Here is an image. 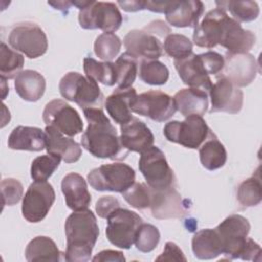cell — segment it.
Here are the masks:
<instances>
[{
    "label": "cell",
    "mask_w": 262,
    "mask_h": 262,
    "mask_svg": "<svg viewBox=\"0 0 262 262\" xmlns=\"http://www.w3.org/2000/svg\"><path fill=\"white\" fill-rule=\"evenodd\" d=\"M192 40L199 47L210 49L221 45L228 53L236 54L248 53L256 43V36L253 32L243 29L226 11L215 8L207 12L194 28Z\"/></svg>",
    "instance_id": "cell-1"
},
{
    "label": "cell",
    "mask_w": 262,
    "mask_h": 262,
    "mask_svg": "<svg viewBox=\"0 0 262 262\" xmlns=\"http://www.w3.org/2000/svg\"><path fill=\"white\" fill-rule=\"evenodd\" d=\"M88 126L81 137L82 146L99 159L123 160L127 150L121 143L120 136L102 108L83 110Z\"/></svg>",
    "instance_id": "cell-2"
},
{
    "label": "cell",
    "mask_w": 262,
    "mask_h": 262,
    "mask_svg": "<svg viewBox=\"0 0 262 262\" xmlns=\"http://www.w3.org/2000/svg\"><path fill=\"white\" fill-rule=\"evenodd\" d=\"M67 250L63 259L68 262L90 260L92 250L99 235L96 216L91 210L74 211L66 220Z\"/></svg>",
    "instance_id": "cell-3"
},
{
    "label": "cell",
    "mask_w": 262,
    "mask_h": 262,
    "mask_svg": "<svg viewBox=\"0 0 262 262\" xmlns=\"http://www.w3.org/2000/svg\"><path fill=\"white\" fill-rule=\"evenodd\" d=\"M171 34L168 25L157 19L149 23L141 30H131L124 37V46L126 52L137 58L139 61L143 59H158L163 54V43L161 39Z\"/></svg>",
    "instance_id": "cell-4"
},
{
    "label": "cell",
    "mask_w": 262,
    "mask_h": 262,
    "mask_svg": "<svg viewBox=\"0 0 262 262\" xmlns=\"http://www.w3.org/2000/svg\"><path fill=\"white\" fill-rule=\"evenodd\" d=\"M58 88L63 98L76 102L82 110L102 108L104 95L92 78L69 72L60 79Z\"/></svg>",
    "instance_id": "cell-5"
},
{
    "label": "cell",
    "mask_w": 262,
    "mask_h": 262,
    "mask_svg": "<svg viewBox=\"0 0 262 262\" xmlns=\"http://www.w3.org/2000/svg\"><path fill=\"white\" fill-rule=\"evenodd\" d=\"M164 135L170 141L196 149L214 133L201 116L185 117L184 121H170L164 127Z\"/></svg>",
    "instance_id": "cell-6"
},
{
    "label": "cell",
    "mask_w": 262,
    "mask_h": 262,
    "mask_svg": "<svg viewBox=\"0 0 262 262\" xmlns=\"http://www.w3.org/2000/svg\"><path fill=\"white\" fill-rule=\"evenodd\" d=\"M87 180L95 190L122 193L135 182V171L125 163L104 164L91 170Z\"/></svg>",
    "instance_id": "cell-7"
},
{
    "label": "cell",
    "mask_w": 262,
    "mask_h": 262,
    "mask_svg": "<svg viewBox=\"0 0 262 262\" xmlns=\"http://www.w3.org/2000/svg\"><path fill=\"white\" fill-rule=\"evenodd\" d=\"M78 19L83 29H99L104 33H114L121 27L123 16L116 3L90 0L79 10Z\"/></svg>",
    "instance_id": "cell-8"
},
{
    "label": "cell",
    "mask_w": 262,
    "mask_h": 262,
    "mask_svg": "<svg viewBox=\"0 0 262 262\" xmlns=\"http://www.w3.org/2000/svg\"><path fill=\"white\" fill-rule=\"evenodd\" d=\"M105 234L114 246L121 249H130L135 242L138 228L143 223L142 218L135 212L119 207L107 217Z\"/></svg>",
    "instance_id": "cell-9"
},
{
    "label": "cell",
    "mask_w": 262,
    "mask_h": 262,
    "mask_svg": "<svg viewBox=\"0 0 262 262\" xmlns=\"http://www.w3.org/2000/svg\"><path fill=\"white\" fill-rule=\"evenodd\" d=\"M138 168L147 185L154 189H162L175 184V175L170 168L165 154L158 146H150L141 152Z\"/></svg>",
    "instance_id": "cell-10"
},
{
    "label": "cell",
    "mask_w": 262,
    "mask_h": 262,
    "mask_svg": "<svg viewBox=\"0 0 262 262\" xmlns=\"http://www.w3.org/2000/svg\"><path fill=\"white\" fill-rule=\"evenodd\" d=\"M9 45L29 58H37L46 53L48 40L44 31L32 21L16 24L8 36Z\"/></svg>",
    "instance_id": "cell-11"
},
{
    "label": "cell",
    "mask_w": 262,
    "mask_h": 262,
    "mask_svg": "<svg viewBox=\"0 0 262 262\" xmlns=\"http://www.w3.org/2000/svg\"><path fill=\"white\" fill-rule=\"evenodd\" d=\"M55 201L53 186L47 181H35L30 184L21 205L24 218L31 223L42 221Z\"/></svg>",
    "instance_id": "cell-12"
},
{
    "label": "cell",
    "mask_w": 262,
    "mask_h": 262,
    "mask_svg": "<svg viewBox=\"0 0 262 262\" xmlns=\"http://www.w3.org/2000/svg\"><path fill=\"white\" fill-rule=\"evenodd\" d=\"M251 225L247 218L238 214L226 217L216 228L223 248V254L229 259H237L248 239Z\"/></svg>",
    "instance_id": "cell-13"
},
{
    "label": "cell",
    "mask_w": 262,
    "mask_h": 262,
    "mask_svg": "<svg viewBox=\"0 0 262 262\" xmlns=\"http://www.w3.org/2000/svg\"><path fill=\"white\" fill-rule=\"evenodd\" d=\"M131 110L152 121L164 122L174 116L177 107L174 98L169 94L160 90H149L135 97Z\"/></svg>",
    "instance_id": "cell-14"
},
{
    "label": "cell",
    "mask_w": 262,
    "mask_h": 262,
    "mask_svg": "<svg viewBox=\"0 0 262 262\" xmlns=\"http://www.w3.org/2000/svg\"><path fill=\"white\" fill-rule=\"evenodd\" d=\"M46 126H51L68 136H75L83 131V122L79 113L62 99L49 101L42 114Z\"/></svg>",
    "instance_id": "cell-15"
},
{
    "label": "cell",
    "mask_w": 262,
    "mask_h": 262,
    "mask_svg": "<svg viewBox=\"0 0 262 262\" xmlns=\"http://www.w3.org/2000/svg\"><path fill=\"white\" fill-rule=\"evenodd\" d=\"M258 62L250 53H226L224 67L220 75L228 79L236 87H245L251 84L258 74Z\"/></svg>",
    "instance_id": "cell-16"
},
{
    "label": "cell",
    "mask_w": 262,
    "mask_h": 262,
    "mask_svg": "<svg viewBox=\"0 0 262 262\" xmlns=\"http://www.w3.org/2000/svg\"><path fill=\"white\" fill-rule=\"evenodd\" d=\"M209 95L211 98L210 113L237 114L243 107V91L224 77H217V81L209 90Z\"/></svg>",
    "instance_id": "cell-17"
},
{
    "label": "cell",
    "mask_w": 262,
    "mask_h": 262,
    "mask_svg": "<svg viewBox=\"0 0 262 262\" xmlns=\"http://www.w3.org/2000/svg\"><path fill=\"white\" fill-rule=\"evenodd\" d=\"M149 209L152 217L157 219L181 218L186 214L184 201L174 186L162 189L150 188Z\"/></svg>",
    "instance_id": "cell-18"
},
{
    "label": "cell",
    "mask_w": 262,
    "mask_h": 262,
    "mask_svg": "<svg viewBox=\"0 0 262 262\" xmlns=\"http://www.w3.org/2000/svg\"><path fill=\"white\" fill-rule=\"evenodd\" d=\"M174 66L182 82L189 88L210 90L213 83L201 54L191 53L187 57L176 59Z\"/></svg>",
    "instance_id": "cell-19"
},
{
    "label": "cell",
    "mask_w": 262,
    "mask_h": 262,
    "mask_svg": "<svg viewBox=\"0 0 262 262\" xmlns=\"http://www.w3.org/2000/svg\"><path fill=\"white\" fill-rule=\"evenodd\" d=\"M202 1H171L165 12L166 20L176 28H195L204 13Z\"/></svg>",
    "instance_id": "cell-20"
},
{
    "label": "cell",
    "mask_w": 262,
    "mask_h": 262,
    "mask_svg": "<svg viewBox=\"0 0 262 262\" xmlns=\"http://www.w3.org/2000/svg\"><path fill=\"white\" fill-rule=\"evenodd\" d=\"M120 139L127 150L141 154L152 145L155 137L142 121L133 117L128 123L121 125Z\"/></svg>",
    "instance_id": "cell-21"
},
{
    "label": "cell",
    "mask_w": 262,
    "mask_h": 262,
    "mask_svg": "<svg viewBox=\"0 0 262 262\" xmlns=\"http://www.w3.org/2000/svg\"><path fill=\"white\" fill-rule=\"evenodd\" d=\"M46 150L48 154L60 158L66 163H75L82 156V148L71 137H66L61 132L51 126H46Z\"/></svg>",
    "instance_id": "cell-22"
},
{
    "label": "cell",
    "mask_w": 262,
    "mask_h": 262,
    "mask_svg": "<svg viewBox=\"0 0 262 262\" xmlns=\"http://www.w3.org/2000/svg\"><path fill=\"white\" fill-rule=\"evenodd\" d=\"M61 191L67 206L73 211L85 210L91 203L86 180L78 173L72 172L62 178Z\"/></svg>",
    "instance_id": "cell-23"
},
{
    "label": "cell",
    "mask_w": 262,
    "mask_h": 262,
    "mask_svg": "<svg viewBox=\"0 0 262 262\" xmlns=\"http://www.w3.org/2000/svg\"><path fill=\"white\" fill-rule=\"evenodd\" d=\"M136 96V90L130 87L126 89L116 88L113 93L105 98L104 107L117 124L124 125L133 118L131 115V105Z\"/></svg>",
    "instance_id": "cell-24"
},
{
    "label": "cell",
    "mask_w": 262,
    "mask_h": 262,
    "mask_svg": "<svg viewBox=\"0 0 262 262\" xmlns=\"http://www.w3.org/2000/svg\"><path fill=\"white\" fill-rule=\"evenodd\" d=\"M7 144L14 150L41 151L46 147V134L37 127L17 126L9 134Z\"/></svg>",
    "instance_id": "cell-25"
},
{
    "label": "cell",
    "mask_w": 262,
    "mask_h": 262,
    "mask_svg": "<svg viewBox=\"0 0 262 262\" xmlns=\"http://www.w3.org/2000/svg\"><path fill=\"white\" fill-rule=\"evenodd\" d=\"M177 111L184 117L196 115L203 116L208 110L209 99L205 90L198 88H184L177 91L174 95Z\"/></svg>",
    "instance_id": "cell-26"
},
{
    "label": "cell",
    "mask_w": 262,
    "mask_h": 262,
    "mask_svg": "<svg viewBox=\"0 0 262 262\" xmlns=\"http://www.w3.org/2000/svg\"><path fill=\"white\" fill-rule=\"evenodd\" d=\"M14 88L21 99L34 102L43 96L46 81L37 71L25 70L15 77Z\"/></svg>",
    "instance_id": "cell-27"
},
{
    "label": "cell",
    "mask_w": 262,
    "mask_h": 262,
    "mask_svg": "<svg viewBox=\"0 0 262 262\" xmlns=\"http://www.w3.org/2000/svg\"><path fill=\"white\" fill-rule=\"evenodd\" d=\"M191 249L194 256L201 260L215 259L223 254L222 243L215 228H206L195 232L191 239Z\"/></svg>",
    "instance_id": "cell-28"
},
{
    "label": "cell",
    "mask_w": 262,
    "mask_h": 262,
    "mask_svg": "<svg viewBox=\"0 0 262 262\" xmlns=\"http://www.w3.org/2000/svg\"><path fill=\"white\" fill-rule=\"evenodd\" d=\"M26 259L29 262L51 261L58 262L63 260L62 254L53 239L48 236H36L27 245Z\"/></svg>",
    "instance_id": "cell-29"
},
{
    "label": "cell",
    "mask_w": 262,
    "mask_h": 262,
    "mask_svg": "<svg viewBox=\"0 0 262 262\" xmlns=\"http://www.w3.org/2000/svg\"><path fill=\"white\" fill-rule=\"evenodd\" d=\"M200 160L204 168L213 171L224 166L227 154L224 145L215 134L211 135L199 148Z\"/></svg>",
    "instance_id": "cell-30"
},
{
    "label": "cell",
    "mask_w": 262,
    "mask_h": 262,
    "mask_svg": "<svg viewBox=\"0 0 262 262\" xmlns=\"http://www.w3.org/2000/svg\"><path fill=\"white\" fill-rule=\"evenodd\" d=\"M84 72L87 77L106 86L117 84L115 62L97 61L92 57L84 58Z\"/></svg>",
    "instance_id": "cell-31"
},
{
    "label": "cell",
    "mask_w": 262,
    "mask_h": 262,
    "mask_svg": "<svg viewBox=\"0 0 262 262\" xmlns=\"http://www.w3.org/2000/svg\"><path fill=\"white\" fill-rule=\"evenodd\" d=\"M217 8L229 11L237 23H247L259 16L260 9L255 1H216Z\"/></svg>",
    "instance_id": "cell-32"
},
{
    "label": "cell",
    "mask_w": 262,
    "mask_h": 262,
    "mask_svg": "<svg viewBox=\"0 0 262 262\" xmlns=\"http://www.w3.org/2000/svg\"><path fill=\"white\" fill-rule=\"evenodd\" d=\"M139 60L129 54L128 52H124L121 54L116 62V75H117V88H130L135 81L137 71H138Z\"/></svg>",
    "instance_id": "cell-33"
},
{
    "label": "cell",
    "mask_w": 262,
    "mask_h": 262,
    "mask_svg": "<svg viewBox=\"0 0 262 262\" xmlns=\"http://www.w3.org/2000/svg\"><path fill=\"white\" fill-rule=\"evenodd\" d=\"M139 78L149 85H164L169 79V70L158 59H143L139 61Z\"/></svg>",
    "instance_id": "cell-34"
},
{
    "label": "cell",
    "mask_w": 262,
    "mask_h": 262,
    "mask_svg": "<svg viewBox=\"0 0 262 262\" xmlns=\"http://www.w3.org/2000/svg\"><path fill=\"white\" fill-rule=\"evenodd\" d=\"M25 63V58L17 51L10 49L4 42L0 47V74L3 79H13L20 72Z\"/></svg>",
    "instance_id": "cell-35"
},
{
    "label": "cell",
    "mask_w": 262,
    "mask_h": 262,
    "mask_svg": "<svg viewBox=\"0 0 262 262\" xmlns=\"http://www.w3.org/2000/svg\"><path fill=\"white\" fill-rule=\"evenodd\" d=\"M262 185L259 173L244 180L237 188L236 198L241 205L244 207H254L260 204L262 199L261 193Z\"/></svg>",
    "instance_id": "cell-36"
},
{
    "label": "cell",
    "mask_w": 262,
    "mask_h": 262,
    "mask_svg": "<svg viewBox=\"0 0 262 262\" xmlns=\"http://www.w3.org/2000/svg\"><path fill=\"white\" fill-rule=\"evenodd\" d=\"M122 42L120 38L114 33H102L94 42L95 55L104 60L111 61L119 54L121 50Z\"/></svg>",
    "instance_id": "cell-37"
},
{
    "label": "cell",
    "mask_w": 262,
    "mask_h": 262,
    "mask_svg": "<svg viewBox=\"0 0 262 262\" xmlns=\"http://www.w3.org/2000/svg\"><path fill=\"white\" fill-rule=\"evenodd\" d=\"M60 158L46 154L33 160L31 165V177L35 181H46L60 164Z\"/></svg>",
    "instance_id": "cell-38"
},
{
    "label": "cell",
    "mask_w": 262,
    "mask_h": 262,
    "mask_svg": "<svg viewBox=\"0 0 262 262\" xmlns=\"http://www.w3.org/2000/svg\"><path fill=\"white\" fill-rule=\"evenodd\" d=\"M165 52L176 59H182L192 53V42L184 35L170 34L164 41Z\"/></svg>",
    "instance_id": "cell-39"
},
{
    "label": "cell",
    "mask_w": 262,
    "mask_h": 262,
    "mask_svg": "<svg viewBox=\"0 0 262 262\" xmlns=\"http://www.w3.org/2000/svg\"><path fill=\"white\" fill-rule=\"evenodd\" d=\"M124 200L133 208L144 210L150 205V187L141 182H134L122 192Z\"/></svg>",
    "instance_id": "cell-40"
},
{
    "label": "cell",
    "mask_w": 262,
    "mask_h": 262,
    "mask_svg": "<svg viewBox=\"0 0 262 262\" xmlns=\"http://www.w3.org/2000/svg\"><path fill=\"white\" fill-rule=\"evenodd\" d=\"M160 237V231L155 225L142 223L137 230L134 244L136 249L140 252L148 253L157 248Z\"/></svg>",
    "instance_id": "cell-41"
},
{
    "label": "cell",
    "mask_w": 262,
    "mask_h": 262,
    "mask_svg": "<svg viewBox=\"0 0 262 262\" xmlns=\"http://www.w3.org/2000/svg\"><path fill=\"white\" fill-rule=\"evenodd\" d=\"M24 192L23 184L14 178H5L1 181V194L3 206H13L17 204Z\"/></svg>",
    "instance_id": "cell-42"
},
{
    "label": "cell",
    "mask_w": 262,
    "mask_h": 262,
    "mask_svg": "<svg viewBox=\"0 0 262 262\" xmlns=\"http://www.w3.org/2000/svg\"><path fill=\"white\" fill-rule=\"evenodd\" d=\"M119 207H121V204L118 199L112 195H104V196H101L96 202L95 210L99 217L106 219V217Z\"/></svg>",
    "instance_id": "cell-43"
},
{
    "label": "cell",
    "mask_w": 262,
    "mask_h": 262,
    "mask_svg": "<svg viewBox=\"0 0 262 262\" xmlns=\"http://www.w3.org/2000/svg\"><path fill=\"white\" fill-rule=\"evenodd\" d=\"M157 261H186L182 250L173 242H167L163 253L156 258Z\"/></svg>",
    "instance_id": "cell-44"
},
{
    "label": "cell",
    "mask_w": 262,
    "mask_h": 262,
    "mask_svg": "<svg viewBox=\"0 0 262 262\" xmlns=\"http://www.w3.org/2000/svg\"><path fill=\"white\" fill-rule=\"evenodd\" d=\"M239 258L246 261H261V247L254 239L248 237Z\"/></svg>",
    "instance_id": "cell-45"
},
{
    "label": "cell",
    "mask_w": 262,
    "mask_h": 262,
    "mask_svg": "<svg viewBox=\"0 0 262 262\" xmlns=\"http://www.w3.org/2000/svg\"><path fill=\"white\" fill-rule=\"evenodd\" d=\"M93 262H97V261H126L125 256L123 255L122 252L120 251H115V250H103L100 251L99 253H97L93 258H92Z\"/></svg>",
    "instance_id": "cell-46"
},
{
    "label": "cell",
    "mask_w": 262,
    "mask_h": 262,
    "mask_svg": "<svg viewBox=\"0 0 262 262\" xmlns=\"http://www.w3.org/2000/svg\"><path fill=\"white\" fill-rule=\"evenodd\" d=\"M117 4L128 12H135L145 9V1H118Z\"/></svg>",
    "instance_id": "cell-47"
},
{
    "label": "cell",
    "mask_w": 262,
    "mask_h": 262,
    "mask_svg": "<svg viewBox=\"0 0 262 262\" xmlns=\"http://www.w3.org/2000/svg\"><path fill=\"white\" fill-rule=\"evenodd\" d=\"M171 1H145V9L152 12L165 13L168 9Z\"/></svg>",
    "instance_id": "cell-48"
},
{
    "label": "cell",
    "mask_w": 262,
    "mask_h": 262,
    "mask_svg": "<svg viewBox=\"0 0 262 262\" xmlns=\"http://www.w3.org/2000/svg\"><path fill=\"white\" fill-rule=\"evenodd\" d=\"M48 4L53 6L55 9H59V10H62V11L68 10L73 5L72 2H70V1H55V2L48 1Z\"/></svg>",
    "instance_id": "cell-49"
}]
</instances>
